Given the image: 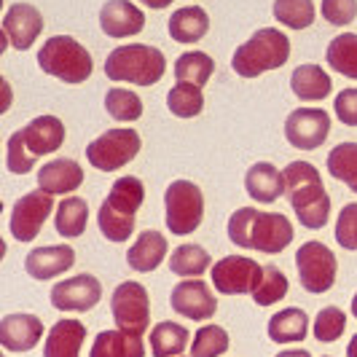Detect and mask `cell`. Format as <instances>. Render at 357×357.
Masks as SVG:
<instances>
[{"instance_id": "6da1fadb", "label": "cell", "mask_w": 357, "mask_h": 357, "mask_svg": "<svg viewBox=\"0 0 357 357\" xmlns=\"http://www.w3.org/2000/svg\"><path fill=\"white\" fill-rule=\"evenodd\" d=\"M229 239L242 250L266 255L282 252L293 242V223L282 213H261L258 207H239L229 218Z\"/></svg>"}, {"instance_id": "7a4b0ae2", "label": "cell", "mask_w": 357, "mask_h": 357, "mask_svg": "<svg viewBox=\"0 0 357 357\" xmlns=\"http://www.w3.org/2000/svg\"><path fill=\"white\" fill-rule=\"evenodd\" d=\"M282 172H285V197L298 223L309 231L325 229L331 218V197L322 185L317 167L309 161H290Z\"/></svg>"}, {"instance_id": "3957f363", "label": "cell", "mask_w": 357, "mask_h": 357, "mask_svg": "<svg viewBox=\"0 0 357 357\" xmlns=\"http://www.w3.org/2000/svg\"><path fill=\"white\" fill-rule=\"evenodd\" d=\"M65 143V124L56 116H38L14 132L6 145V167L14 175H27L40 156L56 153Z\"/></svg>"}, {"instance_id": "277c9868", "label": "cell", "mask_w": 357, "mask_h": 357, "mask_svg": "<svg viewBox=\"0 0 357 357\" xmlns=\"http://www.w3.org/2000/svg\"><path fill=\"white\" fill-rule=\"evenodd\" d=\"M145 202V185L140 178L135 175H124L113 183L110 194L102 202L100 213H97V223L100 231L110 242H126L135 234V223H137V210Z\"/></svg>"}, {"instance_id": "5b68a950", "label": "cell", "mask_w": 357, "mask_h": 357, "mask_svg": "<svg viewBox=\"0 0 357 357\" xmlns=\"http://www.w3.org/2000/svg\"><path fill=\"white\" fill-rule=\"evenodd\" d=\"M167 73V59L156 46L126 43L107 54L105 75L110 81H121L132 86H153Z\"/></svg>"}, {"instance_id": "8992f818", "label": "cell", "mask_w": 357, "mask_h": 357, "mask_svg": "<svg viewBox=\"0 0 357 357\" xmlns=\"http://www.w3.org/2000/svg\"><path fill=\"white\" fill-rule=\"evenodd\" d=\"M287 59H290V38L277 27H261L234 52L231 68L242 78H258L264 73L282 68Z\"/></svg>"}, {"instance_id": "52a82bcc", "label": "cell", "mask_w": 357, "mask_h": 357, "mask_svg": "<svg viewBox=\"0 0 357 357\" xmlns=\"http://www.w3.org/2000/svg\"><path fill=\"white\" fill-rule=\"evenodd\" d=\"M38 68L65 84H84L94 70L91 54L70 36H52L38 52Z\"/></svg>"}, {"instance_id": "ba28073f", "label": "cell", "mask_w": 357, "mask_h": 357, "mask_svg": "<svg viewBox=\"0 0 357 357\" xmlns=\"http://www.w3.org/2000/svg\"><path fill=\"white\" fill-rule=\"evenodd\" d=\"M167 207V229L175 236H188L202 226L204 218V197L202 188L191 180H172L164 191Z\"/></svg>"}, {"instance_id": "9c48e42d", "label": "cell", "mask_w": 357, "mask_h": 357, "mask_svg": "<svg viewBox=\"0 0 357 357\" xmlns=\"http://www.w3.org/2000/svg\"><path fill=\"white\" fill-rule=\"evenodd\" d=\"M140 148L143 140L135 129H107L105 135L86 145V159L100 172H116L129 161H135Z\"/></svg>"}, {"instance_id": "30bf717a", "label": "cell", "mask_w": 357, "mask_h": 357, "mask_svg": "<svg viewBox=\"0 0 357 357\" xmlns=\"http://www.w3.org/2000/svg\"><path fill=\"white\" fill-rule=\"evenodd\" d=\"M296 268H298V280L301 287L312 296L328 293L336 285V255L331 252V248H325L322 242H304L298 252H296Z\"/></svg>"}, {"instance_id": "8fae6325", "label": "cell", "mask_w": 357, "mask_h": 357, "mask_svg": "<svg viewBox=\"0 0 357 357\" xmlns=\"http://www.w3.org/2000/svg\"><path fill=\"white\" fill-rule=\"evenodd\" d=\"M110 312H113L116 328H121L126 333L143 336L151 328V298H148V290L135 280L121 282L113 290Z\"/></svg>"}, {"instance_id": "7c38bea8", "label": "cell", "mask_w": 357, "mask_h": 357, "mask_svg": "<svg viewBox=\"0 0 357 357\" xmlns=\"http://www.w3.org/2000/svg\"><path fill=\"white\" fill-rule=\"evenodd\" d=\"M210 271L215 290L223 296H252L264 280V266L245 255H226Z\"/></svg>"}, {"instance_id": "4fadbf2b", "label": "cell", "mask_w": 357, "mask_h": 357, "mask_svg": "<svg viewBox=\"0 0 357 357\" xmlns=\"http://www.w3.org/2000/svg\"><path fill=\"white\" fill-rule=\"evenodd\" d=\"M52 213H54L52 194H46L43 188L24 194V197L14 204L11 218H8L11 236H14L17 242H33L38 234H40V229H43L46 218H49Z\"/></svg>"}, {"instance_id": "5bb4252c", "label": "cell", "mask_w": 357, "mask_h": 357, "mask_svg": "<svg viewBox=\"0 0 357 357\" xmlns=\"http://www.w3.org/2000/svg\"><path fill=\"white\" fill-rule=\"evenodd\" d=\"M331 135V116L322 107H298L285 119L287 143L298 151H317Z\"/></svg>"}, {"instance_id": "9a60e30c", "label": "cell", "mask_w": 357, "mask_h": 357, "mask_svg": "<svg viewBox=\"0 0 357 357\" xmlns=\"http://www.w3.org/2000/svg\"><path fill=\"white\" fill-rule=\"evenodd\" d=\"M169 304H172V312H175V314L185 317V320H194V322L213 320L215 312H218V301H215L210 285L197 280V277L180 280L178 285L172 287Z\"/></svg>"}, {"instance_id": "2e32d148", "label": "cell", "mask_w": 357, "mask_h": 357, "mask_svg": "<svg viewBox=\"0 0 357 357\" xmlns=\"http://www.w3.org/2000/svg\"><path fill=\"white\" fill-rule=\"evenodd\" d=\"M102 285L91 274H75L52 287V306L59 312H89L100 304Z\"/></svg>"}, {"instance_id": "e0dca14e", "label": "cell", "mask_w": 357, "mask_h": 357, "mask_svg": "<svg viewBox=\"0 0 357 357\" xmlns=\"http://www.w3.org/2000/svg\"><path fill=\"white\" fill-rule=\"evenodd\" d=\"M3 33L8 46H14L17 52H27L43 33V14L33 3H14L3 17Z\"/></svg>"}, {"instance_id": "ac0fdd59", "label": "cell", "mask_w": 357, "mask_h": 357, "mask_svg": "<svg viewBox=\"0 0 357 357\" xmlns=\"http://www.w3.org/2000/svg\"><path fill=\"white\" fill-rule=\"evenodd\" d=\"M100 27L107 38H132L145 30V14L132 0H107L100 8Z\"/></svg>"}, {"instance_id": "d6986e66", "label": "cell", "mask_w": 357, "mask_h": 357, "mask_svg": "<svg viewBox=\"0 0 357 357\" xmlns=\"http://www.w3.org/2000/svg\"><path fill=\"white\" fill-rule=\"evenodd\" d=\"M43 339V322L36 314H6L0 320V344L6 352H30Z\"/></svg>"}, {"instance_id": "ffe728a7", "label": "cell", "mask_w": 357, "mask_h": 357, "mask_svg": "<svg viewBox=\"0 0 357 357\" xmlns=\"http://www.w3.org/2000/svg\"><path fill=\"white\" fill-rule=\"evenodd\" d=\"M75 266V250L70 245H46V248H36L24 258V271L33 280H54L59 274H65L68 268Z\"/></svg>"}, {"instance_id": "44dd1931", "label": "cell", "mask_w": 357, "mask_h": 357, "mask_svg": "<svg viewBox=\"0 0 357 357\" xmlns=\"http://www.w3.org/2000/svg\"><path fill=\"white\" fill-rule=\"evenodd\" d=\"M81 183H84V169L73 159H52L38 169V188H43L52 197L73 194L81 188Z\"/></svg>"}, {"instance_id": "7402d4cb", "label": "cell", "mask_w": 357, "mask_h": 357, "mask_svg": "<svg viewBox=\"0 0 357 357\" xmlns=\"http://www.w3.org/2000/svg\"><path fill=\"white\" fill-rule=\"evenodd\" d=\"M245 191L258 204H271L285 194V172H280L271 161H258L245 175Z\"/></svg>"}, {"instance_id": "603a6c76", "label": "cell", "mask_w": 357, "mask_h": 357, "mask_svg": "<svg viewBox=\"0 0 357 357\" xmlns=\"http://www.w3.org/2000/svg\"><path fill=\"white\" fill-rule=\"evenodd\" d=\"M86 325L81 320H59L52 325L43 344V357H81Z\"/></svg>"}, {"instance_id": "cb8c5ba5", "label": "cell", "mask_w": 357, "mask_h": 357, "mask_svg": "<svg viewBox=\"0 0 357 357\" xmlns=\"http://www.w3.org/2000/svg\"><path fill=\"white\" fill-rule=\"evenodd\" d=\"M167 250H169V245H167V236L164 234L143 231L135 239V245L129 248V252H126V264H129L132 271L148 274V271H156L164 264Z\"/></svg>"}, {"instance_id": "d4e9b609", "label": "cell", "mask_w": 357, "mask_h": 357, "mask_svg": "<svg viewBox=\"0 0 357 357\" xmlns=\"http://www.w3.org/2000/svg\"><path fill=\"white\" fill-rule=\"evenodd\" d=\"M167 30L175 43H197L210 33V17L202 6H185L169 17Z\"/></svg>"}, {"instance_id": "484cf974", "label": "cell", "mask_w": 357, "mask_h": 357, "mask_svg": "<svg viewBox=\"0 0 357 357\" xmlns=\"http://www.w3.org/2000/svg\"><path fill=\"white\" fill-rule=\"evenodd\" d=\"M290 89L304 102H320L333 91V81L320 65H298L290 75Z\"/></svg>"}, {"instance_id": "4316f807", "label": "cell", "mask_w": 357, "mask_h": 357, "mask_svg": "<svg viewBox=\"0 0 357 357\" xmlns=\"http://www.w3.org/2000/svg\"><path fill=\"white\" fill-rule=\"evenodd\" d=\"M89 357H145L143 336L126 333L121 328L116 331H102L91 344Z\"/></svg>"}, {"instance_id": "83f0119b", "label": "cell", "mask_w": 357, "mask_h": 357, "mask_svg": "<svg viewBox=\"0 0 357 357\" xmlns=\"http://www.w3.org/2000/svg\"><path fill=\"white\" fill-rule=\"evenodd\" d=\"M266 333L274 344H298L309 336V317H306L304 309L287 306L268 320Z\"/></svg>"}, {"instance_id": "f1b7e54d", "label": "cell", "mask_w": 357, "mask_h": 357, "mask_svg": "<svg viewBox=\"0 0 357 357\" xmlns=\"http://www.w3.org/2000/svg\"><path fill=\"white\" fill-rule=\"evenodd\" d=\"M191 349V333L180 322H159L151 331V355L153 357H180Z\"/></svg>"}, {"instance_id": "f546056e", "label": "cell", "mask_w": 357, "mask_h": 357, "mask_svg": "<svg viewBox=\"0 0 357 357\" xmlns=\"http://www.w3.org/2000/svg\"><path fill=\"white\" fill-rule=\"evenodd\" d=\"M89 223V204L81 197H65L56 204V215H54V226L59 236L75 239L86 231Z\"/></svg>"}, {"instance_id": "4dcf8cb0", "label": "cell", "mask_w": 357, "mask_h": 357, "mask_svg": "<svg viewBox=\"0 0 357 357\" xmlns=\"http://www.w3.org/2000/svg\"><path fill=\"white\" fill-rule=\"evenodd\" d=\"M328 65L336 73L347 75L357 81V36L355 33H341L328 43V52H325Z\"/></svg>"}, {"instance_id": "1f68e13d", "label": "cell", "mask_w": 357, "mask_h": 357, "mask_svg": "<svg viewBox=\"0 0 357 357\" xmlns=\"http://www.w3.org/2000/svg\"><path fill=\"white\" fill-rule=\"evenodd\" d=\"M167 107L172 116L178 119H197L199 113L204 110V91L197 84H185L178 81L169 94H167Z\"/></svg>"}, {"instance_id": "d6a6232c", "label": "cell", "mask_w": 357, "mask_h": 357, "mask_svg": "<svg viewBox=\"0 0 357 357\" xmlns=\"http://www.w3.org/2000/svg\"><path fill=\"white\" fill-rule=\"evenodd\" d=\"M169 268L178 277H202L207 268H213V258L202 245H180L172 250Z\"/></svg>"}, {"instance_id": "836d02e7", "label": "cell", "mask_w": 357, "mask_h": 357, "mask_svg": "<svg viewBox=\"0 0 357 357\" xmlns=\"http://www.w3.org/2000/svg\"><path fill=\"white\" fill-rule=\"evenodd\" d=\"M215 73V62L210 54L204 52H185L175 59V78L185 84H197L204 86Z\"/></svg>"}, {"instance_id": "e575fe53", "label": "cell", "mask_w": 357, "mask_h": 357, "mask_svg": "<svg viewBox=\"0 0 357 357\" xmlns=\"http://www.w3.org/2000/svg\"><path fill=\"white\" fill-rule=\"evenodd\" d=\"M328 172L357 194V143H339L328 153Z\"/></svg>"}, {"instance_id": "d590c367", "label": "cell", "mask_w": 357, "mask_h": 357, "mask_svg": "<svg viewBox=\"0 0 357 357\" xmlns=\"http://www.w3.org/2000/svg\"><path fill=\"white\" fill-rule=\"evenodd\" d=\"M314 3L312 0H274V19L290 30H306L314 22Z\"/></svg>"}, {"instance_id": "8d00e7d4", "label": "cell", "mask_w": 357, "mask_h": 357, "mask_svg": "<svg viewBox=\"0 0 357 357\" xmlns=\"http://www.w3.org/2000/svg\"><path fill=\"white\" fill-rule=\"evenodd\" d=\"M105 110L110 113V119L121 121V124H132L143 116V100L129 89H107L105 94Z\"/></svg>"}, {"instance_id": "74e56055", "label": "cell", "mask_w": 357, "mask_h": 357, "mask_svg": "<svg viewBox=\"0 0 357 357\" xmlns=\"http://www.w3.org/2000/svg\"><path fill=\"white\" fill-rule=\"evenodd\" d=\"M231 347L226 328L220 325H202L194 341H191V357H220L226 355V349Z\"/></svg>"}, {"instance_id": "f35d334b", "label": "cell", "mask_w": 357, "mask_h": 357, "mask_svg": "<svg viewBox=\"0 0 357 357\" xmlns=\"http://www.w3.org/2000/svg\"><path fill=\"white\" fill-rule=\"evenodd\" d=\"M287 287H290V282H287L285 274L274 264H268V266H264V280H261L258 290L252 293V301L258 306L277 304V301H282L287 296Z\"/></svg>"}, {"instance_id": "ab89813d", "label": "cell", "mask_w": 357, "mask_h": 357, "mask_svg": "<svg viewBox=\"0 0 357 357\" xmlns=\"http://www.w3.org/2000/svg\"><path fill=\"white\" fill-rule=\"evenodd\" d=\"M344 331H347V314L341 312L339 306H325V309H320V314L314 317V328H312L314 339L320 341V344L339 341L344 336Z\"/></svg>"}, {"instance_id": "60d3db41", "label": "cell", "mask_w": 357, "mask_h": 357, "mask_svg": "<svg viewBox=\"0 0 357 357\" xmlns=\"http://www.w3.org/2000/svg\"><path fill=\"white\" fill-rule=\"evenodd\" d=\"M336 242H339L344 250L357 252V202L352 204H344L336 220Z\"/></svg>"}, {"instance_id": "b9f144b4", "label": "cell", "mask_w": 357, "mask_h": 357, "mask_svg": "<svg viewBox=\"0 0 357 357\" xmlns=\"http://www.w3.org/2000/svg\"><path fill=\"white\" fill-rule=\"evenodd\" d=\"M322 19L333 27H347L357 19V0H322Z\"/></svg>"}, {"instance_id": "7bdbcfd3", "label": "cell", "mask_w": 357, "mask_h": 357, "mask_svg": "<svg viewBox=\"0 0 357 357\" xmlns=\"http://www.w3.org/2000/svg\"><path fill=\"white\" fill-rule=\"evenodd\" d=\"M333 110L344 126H357V89H344L336 94Z\"/></svg>"}, {"instance_id": "ee69618b", "label": "cell", "mask_w": 357, "mask_h": 357, "mask_svg": "<svg viewBox=\"0 0 357 357\" xmlns=\"http://www.w3.org/2000/svg\"><path fill=\"white\" fill-rule=\"evenodd\" d=\"M277 357H312L309 349H282Z\"/></svg>"}, {"instance_id": "f6af8a7d", "label": "cell", "mask_w": 357, "mask_h": 357, "mask_svg": "<svg viewBox=\"0 0 357 357\" xmlns=\"http://www.w3.org/2000/svg\"><path fill=\"white\" fill-rule=\"evenodd\" d=\"M148 8H153V11H161V8H167V6H172V0H143Z\"/></svg>"}, {"instance_id": "bcb514c9", "label": "cell", "mask_w": 357, "mask_h": 357, "mask_svg": "<svg viewBox=\"0 0 357 357\" xmlns=\"http://www.w3.org/2000/svg\"><path fill=\"white\" fill-rule=\"evenodd\" d=\"M347 357H357V333L352 336V341L347 344Z\"/></svg>"}, {"instance_id": "7dc6e473", "label": "cell", "mask_w": 357, "mask_h": 357, "mask_svg": "<svg viewBox=\"0 0 357 357\" xmlns=\"http://www.w3.org/2000/svg\"><path fill=\"white\" fill-rule=\"evenodd\" d=\"M352 314L357 317V293H355V298H352Z\"/></svg>"}]
</instances>
